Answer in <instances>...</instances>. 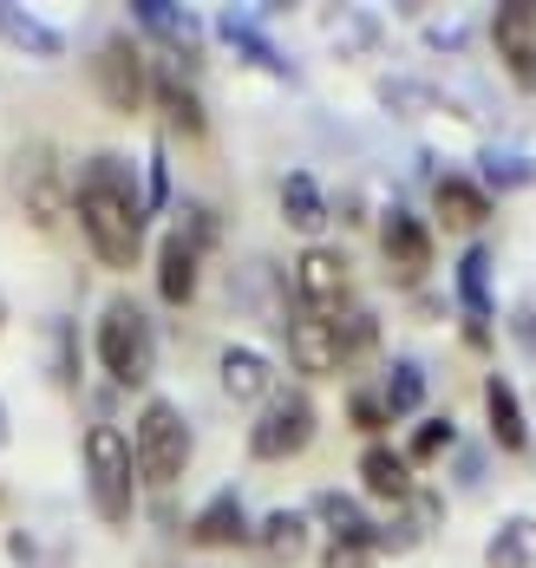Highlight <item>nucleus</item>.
Listing matches in <instances>:
<instances>
[{
  "label": "nucleus",
  "instance_id": "1",
  "mask_svg": "<svg viewBox=\"0 0 536 568\" xmlns=\"http://www.w3.org/2000/svg\"><path fill=\"white\" fill-rule=\"evenodd\" d=\"M72 216H79V235L85 248L105 262V268H138L144 255V190L124 164L119 151H99L79 164V183H72Z\"/></svg>",
  "mask_w": 536,
  "mask_h": 568
},
{
  "label": "nucleus",
  "instance_id": "2",
  "mask_svg": "<svg viewBox=\"0 0 536 568\" xmlns=\"http://www.w3.org/2000/svg\"><path fill=\"white\" fill-rule=\"evenodd\" d=\"M85 497L105 529H124L138 516V464H131V438L119 425L85 432Z\"/></svg>",
  "mask_w": 536,
  "mask_h": 568
},
{
  "label": "nucleus",
  "instance_id": "3",
  "mask_svg": "<svg viewBox=\"0 0 536 568\" xmlns=\"http://www.w3.org/2000/svg\"><path fill=\"white\" fill-rule=\"evenodd\" d=\"M99 366L112 373V386H144L151 366H158V341H151V321L131 294H112L105 314H99Z\"/></svg>",
  "mask_w": 536,
  "mask_h": 568
},
{
  "label": "nucleus",
  "instance_id": "4",
  "mask_svg": "<svg viewBox=\"0 0 536 568\" xmlns=\"http://www.w3.org/2000/svg\"><path fill=\"white\" fill-rule=\"evenodd\" d=\"M131 464H138V477L151 490H171L183 477V464H190V425H183V412L171 398H151L138 412V425H131Z\"/></svg>",
  "mask_w": 536,
  "mask_h": 568
},
{
  "label": "nucleus",
  "instance_id": "5",
  "mask_svg": "<svg viewBox=\"0 0 536 568\" xmlns=\"http://www.w3.org/2000/svg\"><path fill=\"white\" fill-rule=\"evenodd\" d=\"M92 85H99V99H105L119 118L144 112V99H151V65H144V53H138L131 33H112V40L99 47V59H92Z\"/></svg>",
  "mask_w": 536,
  "mask_h": 568
},
{
  "label": "nucleus",
  "instance_id": "6",
  "mask_svg": "<svg viewBox=\"0 0 536 568\" xmlns=\"http://www.w3.org/2000/svg\"><path fill=\"white\" fill-rule=\"evenodd\" d=\"M295 301H301V314L341 321V314L354 307V268H347V255H341V248H301Z\"/></svg>",
  "mask_w": 536,
  "mask_h": 568
},
{
  "label": "nucleus",
  "instance_id": "7",
  "mask_svg": "<svg viewBox=\"0 0 536 568\" xmlns=\"http://www.w3.org/2000/svg\"><path fill=\"white\" fill-rule=\"evenodd\" d=\"M307 445H314V398L275 393L269 412L255 418V432H249V452L262 457V464H282V457H301Z\"/></svg>",
  "mask_w": 536,
  "mask_h": 568
},
{
  "label": "nucleus",
  "instance_id": "8",
  "mask_svg": "<svg viewBox=\"0 0 536 568\" xmlns=\"http://www.w3.org/2000/svg\"><path fill=\"white\" fill-rule=\"evenodd\" d=\"M13 190H20V210L33 216V229H47V235L60 229L65 190H60V158H53V144H27V151H20Z\"/></svg>",
  "mask_w": 536,
  "mask_h": 568
},
{
  "label": "nucleus",
  "instance_id": "9",
  "mask_svg": "<svg viewBox=\"0 0 536 568\" xmlns=\"http://www.w3.org/2000/svg\"><path fill=\"white\" fill-rule=\"evenodd\" d=\"M491 40H497L504 72H510L524 92H536V0H510V7H497Z\"/></svg>",
  "mask_w": 536,
  "mask_h": 568
},
{
  "label": "nucleus",
  "instance_id": "10",
  "mask_svg": "<svg viewBox=\"0 0 536 568\" xmlns=\"http://www.w3.org/2000/svg\"><path fill=\"white\" fill-rule=\"evenodd\" d=\"M380 255H386V268H393V282H425V268H432V229L406 216V210H393L386 223H380Z\"/></svg>",
  "mask_w": 536,
  "mask_h": 568
},
{
  "label": "nucleus",
  "instance_id": "11",
  "mask_svg": "<svg viewBox=\"0 0 536 568\" xmlns=\"http://www.w3.org/2000/svg\"><path fill=\"white\" fill-rule=\"evenodd\" d=\"M289 327V359H295V373H307V379H327V373H341L347 359H341V327L334 321H321V314H301L295 321H282Z\"/></svg>",
  "mask_w": 536,
  "mask_h": 568
},
{
  "label": "nucleus",
  "instance_id": "12",
  "mask_svg": "<svg viewBox=\"0 0 536 568\" xmlns=\"http://www.w3.org/2000/svg\"><path fill=\"white\" fill-rule=\"evenodd\" d=\"M196 268H203V248H196L183 229H171V235L158 242V294H164L171 307H190V301H196Z\"/></svg>",
  "mask_w": 536,
  "mask_h": 568
},
{
  "label": "nucleus",
  "instance_id": "13",
  "mask_svg": "<svg viewBox=\"0 0 536 568\" xmlns=\"http://www.w3.org/2000/svg\"><path fill=\"white\" fill-rule=\"evenodd\" d=\"M432 210H438V223L458 229V235L491 223V196H484V183H472V176H438L432 183Z\"/></svg>",
  "mask_w": 536,
  "mask_h": 568
},
{
  "label": "nucleus",
  "instance_id": "14",
  "mask_svg": "<svg viewBox=\"0 0 536 568\" xmlns=\"http://www.w3.org/2000/svg\"><path fill=\"white\" fill-rule=\"evenodd\" d=\"M360 484L380 504H413V464H406V452H393V445H366L360 452Z\"/></svg>",
  "mask_w": 536,
  "mask_h": 568
},
{
  "label": "nucleus",
  "instance_id": "15",
  "mask_svg": "<svg viewBox=\"0 0 536 568\" xmlns=\"http://www.w3.org/2000/svg\"><path fill=\"white\" fill-rule=\"evenodd\" d=\"M190 542H203V549H236V542H249V516H242L236 490H223V497H210V504L196 510Z\"/></svg>",
  "mask_w": 536,
  "mask_h": 568
},
{
  "label": "nucleus",
  "instance_id": "16",
  "mask_svg": "<svg viewBox=\"0 0 536 568\" xmlns=\"http://www.w3.org/2000/svg\"><path fill=\"white\" fill-rule=\"evenodd\" d=\"M151 92H158V105H164V118H171V131H183V138H203V131H210L203 99H196V85L183 79L178 65H164V72L151 79Z\"/></svg>",
  "mask_w": 536,
  "mask_h": 568
},
{
  "label": "nucleus",
  "instance_id": "17",
  "mask_svg": "<svg viewBox=\"0 0 536 568\" xmlns=\"http://www.w3.org/2000/svg\"><path fill=\"white\" fill-rule=\"evenodd\" d=\"M269 386H275V373H269V359L255 346H223V393L236 398V405L269 398Z\"/></svg>",
  "mask_w": 536,
  "mask_h": 568
},
{
  "label": "nucleus",
  "instance_id": "18",
  "mask_svg": "<svg viewBox=\"0 0 536 568\" xmlns=\"http://www.w3.org/2000/svg\"><path fill=\"white\" fill-rule=\"evenodd\" d=\"M484 418H491V438L504 452H530V425H524V405L510 393V379H491L484 386Z\"/></svg>",
  "mask_w": 536,
  "mask_h": 568
},
{
  "label": "nucleus",
  "instance_id": "19",
  "mask_svg": "<svg viewBox=\"0 0 536 568\" xmlns=\"http://www.w3.org/2000/svg\"><path fill=\"white\" fill-rule=\"evenodd\" d=\"M0 40L20 47V53H33V59H60L65 53V40L47 27V20H33V13H20V7H7V0H0Z\"/></svg>",
  "mask_w": 536,
  "mask_h": 568
},
{
  "label": "nucleus",
  "instance_id": "20",
  "mask_svg": "<svg viewBox=\"0 0 536 568\" xmlns=\"http://www.w3.org/2000/svg\"><path fill=\"white\" fill-rule=\"evenodd\" d=\"M314 516L327 523V536H334V542H360V549H373V523H366V510H360L354 497L321 490V497H314Z\"/></svg>",
  "mask_w": 536,
  "mask_h": 568
},
{
  "label": "nucleus",
  "instance_id": "21",
  "mask_svg": "<svg viewBox=\"0 0 536 568\" xmlns=\"http://www.w3.org/2000/svg\"><path fill=\"white\" fill-rule=\"evenodd\" d=\"M301 549H307V523H301L295 510L262 516V529H255V556H262V562H295Z\"/></svg>",
  "mask_w": 536,
  "mask_h": 568
},
{
  "label": "nucleus",
  "instance_id": "22",
  "mask_svg": "<svg viewBox=\"0 0 536 568\" xmlns=\"http://www.w3.org/2000/svg\"><path fill=\"white\" fill-rule=\"evenodd\" d=\"M282 216H289L301 235H314V229L327 223V196H321V183H314L307 171L282 176Z\"/></svg>",
  "mask_w": 536,
  "mask_h": 568
},
{
  "label": "nucleus",
  "instance_id": "23",
  "mask_svg": "<svg viewBox=\"0 0 536 568\" xmlns=\"http://www.w3.org/2000/svg\"><path fill=\"white\" fill-rule=\"evenodd\" d=\"M484 568H536V523L530 516H510V523L491 536Z\"/></svg>",
  "mask_w": 536,
  "mask_h": 568
},
{
  "label": "nucleus",
  "instance_id": "24",
  "mask_svg": "<svg viewBox=\"0 0 536 568\" xmlns=\"http://www.w3.org/2000/svg\"><path fill=\"white\" fill-rule=\"evenodd\" d=\"M458 301H465V327L491 321V255L484 248H465V262H458Z\"/></svg>",
  "mask_w": 536,
  "mask_h": 568
},
{
  "label": "nucleus",
  "instance_id": "25",
  "mask_svg": "<svg viewBox=\"0 0 536 568\" xmlns=\"http://www.w3.org/2000/svg\"><path fill=\"white\" fill-rule=\"evenodd\" d=\"M380 405H386V418L418 412V405H425V366H418V359H400V366H393V379H386V398H380Z\"/></svg>",
  "mask_w": 536,
  "mask_h": 568
},
{
  "label": "nucleus",
  "instance_id": "26",
  "mask_svg": "<svg viewBox=\"0 0 536 568\" xmlns=\"http://www.w3.org/2000/svg\"><path fill=\"white\" fill-rule=\"evenodd\" d=\"M334 327H341V359H360V353H373V346H380V321H373L366 307H347Z\"/></svg>",
  "mask_w": 536,
  "mask_h": 568
},
{
  "label": "nucleus",
  "instance_id": "27",
  "mask_svg": "<svg viewBox=\"0 0 536 568\" xmlns=\"http://www.w3.org/2000/svg\"><path fill=\"white\" fill-rule=\"evenodd\" d=\"M53 379L65 393H79V334H72V321H53Z\"/></svg>",
  "mask_w": 536,
  "mask_h": 568
},
{
  "label": "nucleus",
  "instance_id": "28",
  "mask_svg": "<svg viewBox=\"0 0 536 568\" xmlns=\"http://www.w3.org/2000/svg\"><path fill=\"white\" fill-rule=\"evenodd\" d=\"M131 13H138L151 33H164V40H190V20H183L171 0H131Z\"/></svg>",
  "mask_w": 536,
  "mask_h": 568
},
{
  "label": "nucleus",
  "instance_id": "29",
  "mask_svg": "<svg viewBox=\"0 0 536 568\" xmlns=\"http://www.w3.org/2000/svg\"><path fill=\"white\" fill-rule=\"evenodd\" d=\"M223 33H230V40H236L242 53L255 59V65H269V72H289V59L275 53V47H269V40H262V33L249 27V20H223Z\"/></svg>",
  "mask_w": 536,
  "mask_h": 568
},
{
  "label": "nucleus",
  "instance_id": "30",
  "mask_svg": "<svg viewBox=\"0 0 536 568\" xmlns=\"http://www.w3.org/2000/svg\"><path fill=\"white\" fill-rule=\"evenodd\" d=\"M445 445H452V418H425L418 438H413V452H406V464H432Z\"/></svg>",
  "mask_w": 536,
  "mask_h": 568
},
{
  "label": "nucleus",
  "instance_id": "31",
  "mask_svg": "<svg viewBox=\"0 0 536 568\" xmlns=\"http://www.w3.org/2000/svg\"><path fill=\"white\" fill-rule=\"evenodd\" d=\"M347 418H354V432H366V438H380V432H386V405H380L373 393L347 398Z\"/></svg>",
  "mask_w": 536,
  "mask_h": 568
},
{
  "label": "nucleus",
  "instance_id": "32",
  "mask_svg": "<svg viewBox=\"0 0 536 568\" xmlns=\"http://www.w3.org/2000/svg\"><path fill=\"white\" fill-rule=\"evenodd\" d=\"M484 176H491L497 190H524V183H530V164H524V158H484Z\"/></svg>",
  "mask_w": 536,
  "mask_h": 568
},
{
  "label": "nucleus",
  "instance_id": "33",
  "mask_svg": "<svg viewBox=\"0 0 536 568\" xmlns=\"http://www.w3.org/2000/svg\"><path fill=\"white\" fill-rule=\"evenodd\" d=\"M321 568H373V549H360V542H327Z\"/></svg>",
  "mask_w": 536,
  "mask_h": 568
},
{
  "label": "nucleus",
  "instance_id": "34",
  "mask_svg": "<svg viewBox=\"0 0 536 568\" xmlns=\"http://www.w3.org/2000/svg\"><path fill=\"white\" fill-rule=\"evenodd\" d=\"M517 341H524V346H530V353H536V314H530V307L517 314Z\"/></svg>",
  "mask_w": 536,
  "mask_h": 568
},
{
  "label": "nucleus",
  "instance_id": "35",
  "mask_svg": "<svg viewBox=\"0 0 536 568\" xmlns=\"http://www.w3.org/2000/svg\"><path fill=\"white\" fill-rule=\"evenodd\" d=\"M0 445H7V405H0Z\"/></svg>",
  "mask_w": 536,
  "mask_h": 568
},
{
  "label": "nucleus",
  "instance_id": "36",
  "mask_svg": "<svg viewBox=\"0 0 536 568\" xmlns=\"http://www.w3.org/2000/svg\"><path fill=\"white\" fill-rule=\"evenodd\" d=\"M0 327H7V301H0Z\"/></svg>",
  "mask_w": 536,
  "mask_h": 568
},
{
  "label": "nucleus",
  "instance_id": "37",
  "mask_svg": "<svg viewBox=\"0 0 536 568\" xmlns=\"http://www.w3.org/2000/svg\"><path fill=\"white\" fill-rule=\"evenodd\" d=\"M0 510H7V490H0Z\"/></svg>",
  "mask_w": 536,
  "mask_h": 568
}]
</instances>
